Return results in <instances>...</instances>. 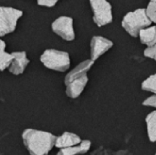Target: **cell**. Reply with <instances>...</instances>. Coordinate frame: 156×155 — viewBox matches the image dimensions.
<instances>
[{
    "label": "cell",
    "mask_w": 156,
    "mask_h": 155,
    "mask_svg": "<svg viewBox=\"0 0 156 155\" xmlns=\"http://www.w3.org/2000/svg\"><path fill=\"white\" fill-rule=\"evenodd\" d=\"M15 58L11 63L8 70L11 74L15 76H18L23 74L26 68L29 64V59L27 57V53L25 51H16L14 52Z\"/></svg>",
    "instance_id": "30bf717a"
},
{
    "label": "cell",
    "mask_w": 156,
    "mask_h": 155,
    "mask_svg": "<svg viewBox=\"0 0 156 155\" xmlns=\"http://www.w3.org/2000/svg\"><path fill=\"white\" fill-rule=\"evenodd\" d=\"M143 105L147 107H153L156 109V95H152L146 100H144L143 101Z\"/></svg>",
    "instance_id": "d6986e66"
},
{
    "label": "cell",
    "mask_w": 156,
    "mask_h": 155,
    "mask_svg": "<svg viewBox=\"0 0 156 155\" xmlns=\"http://www.w3.org/2000/svg\"><path fill=\"white\" fill-rule=\"evenodd\" d=\"M113 47V42L101 36H94L90 41V59L96 61Z\"/></svg>",
    "instance_id": "52a82bcc"
},
{
    "label": "cell",
    "mask_w": 156,
    "mask_h": 155,
    "mask_svg": "<svg viewBox=\"0 0 156 155\" xmlns=\"http://www.w3.org/2000/svg\"><path fill=\"white\" fill-rule=\"evenodd\" d=\"M22 141L30 155H48L55 147L57 137L48 132L26 129L22 132Z\"/></svg>",
    "instance_id": "6da1fadb"
},
{
    "label": "cell",
    "mask_w": 156,
    "mask_h": 155,
    "mask_svg": "<svg viewBox=\"0 0 156 155\" xmlns=\"http://www.w3.org/2000/svg\"><path fill=\"white\" fill-rule=\"evenodd\" d=\"M40 62L47 69L59 72H65L70 68L69 53L54 48L46 49L40 56Z\"/></svg>",
    "instance_id": "3957f363"
},
{
    "label": "cell",
    "mask_w": 156,
    "mask_h": 155,
    "mask_svg": "<svg viewBox=\"0 0 156 155\" xmlns=\"http://www.w3.org/2000/svg\"><path fill=\"white\" fill-rule=\"evenodd\" d=\"M155 155H156V153H155Z\"/></svg>",
    "instance_id": "7402d4cb"
},
{
    "label": "cell",
    "mask_w": 156,
    "mask_h": 155,
    "mask_svg": "<svg viewBox=\"0 0 156 155\" xmlns=\"http://www.w3.org/2000/svg\"><path fill=\"white\" fill-rule=\"evenodd\" d=\"M37 4L40 6H46V7H53L59 0H37Z\"/></svg>",
    "instance_id": "ffe728a7"
},
{
    "label": "cell",
    "mask_w": 156,
    "mask_h": 155,
    "mask_svg": "<svg viewBox=\"0 0 156 155\" xmlns=\"http://www.w3.org/2000/svg\"><path fill=\"white\" fill-rule=\"evenodd\" d=\"M93 64H94V61L91 59H87L78 64L72 70H70L65 76V79H64L65 85L69 84V82H71L72 80L76 79L81 78L83 76H87V73L90 70Z\"/></svg>",
    "instance_id": "ba28073f"
},
{
    "label": "cell",
    "mask_w": 156,
    "mask_h": 155,
    "mask_svg": "<svg viewBox=\"0 0 156 155\" xmlns=\"http://www.w3.org/2000/svg\"><path fill=\"white\" fill-rule=\"evenodd\" d=\"M152 21L146 14L145 8H138L128 12L122 18V26L132 37H139L141 30L150 26Z\"/></svg>",
    "instance_id": "7a4b0ae2"
},
{
    "label": "cell",
    "mask_w": 156,
    "mask_h": 155,
    "mask_svg": "<svg viewBox=\"0 0 156 155\" xmlns=\"http://www.w3.org/2000/svg\"><path fill=\"white\" fill-rule=\"evenodd\" d=\"M144 55L146 57V58H152L154 60L156 61V44L152 46V47H149V48H146L144 51Z\"/></svg>",
    "instance_id": "ac0fdd59"
},
{
    "label": "cell",
    "mask_w": 156,
    "mask_h": 155,
    "mask_svg": "<svg viewBox=\"0 0 156 155\" xmlns=\"http://www.w3.org/2000/svg\"><path fill=\"white\" fill-rule=\"evenodd\" d=\"M52 31L66 41L75 39V31L73 27V19L70 16H61L55 19L51 24Z\"/></svg>",
    "instance_id": "8992f818"
},
{
    "label": "cell",
    "mask_w": 156,
    "mask_h": 155,
    "mask_svg": "<svg viewBox=\"0 0 156 155\" xmlns=\"http://www.w3.org/2000/svg\"><path fill=\"white\" fill-rule=\"evenodd\" d=\"M5 42L4 40H0V69L4 71L6 69H9L11 63L15 58L14 52L8 53L5 51Z\"/></svg>",
    "instance_id": "5bb4252c"
},
{
    "label": "cell",
    "mask_w": 156,
    "mask_h": 155,
    "mask_svg": "<svg viewBox=\"0 0 156 155\" xmlns=\"http://www.w3.org/2000/svg\"><path fill=\"white\" fill-rule=\"evenodd\" d=\"M141 87L143 90L152 92L154 95H156V73L149 76L146 79H144Z\"/></svg>",
    "instance_id": "2e32d148"
},
{
    "label": "cell",
    "mask_w": 156,
    "mask_h": 155,
    "mask_svg": "<svg viewBox=\"0 0 156 155\" xmlns=\"http://www.w3.org/2000/svg\"><path fill=\"white\" fill-rule=\"evenodd\" d=\"M156 0H150V2H155Z\"/></svg>",
    "instance_id": "44dd1931"
},
{
    "label": "cell",
    "mask_w": 156,
    "mask_h": 155,
    "mask_svg": "<svg viewBox=\"0 0 156 155\" xmlns=\"http://www.w3.org/2000/svg\"><path fill=\"white\" fill-rule=\"evenodd\" d=\"M23 16V11L9 7H0V36L4 37L14 32L16 28L18 19Z\"/></svg>",
    "instance_id": "5b68a950"
},
{
    "label": "cell",
    "mask_w": 156,
    "mask_h": 155,
    "mask_svg": "<svg viewBox=\"0 0 156 155\" xmlns=\"http://www.w3.org/2000/svg\"><path fill=\"white\" fill-rule=\"evenodd\" d=\"M92 10L93 22L99 26H104L113 20L112 8L107 0H89Z\"/></svg>",
    "instance_id": "277c9868"
},
{
    "label": "cell",
    "mask_w": 156,
    "mask_h": 155,
    "mask_svg": "<svg viewBox=\"0 0 156 155\" xmlns=\"http://www.w3.org/2000/svg\"><path fill=\"white\" fill-rule=\"evenodd\" d=\"M89 82L88 76H83L81 78L76 79L66 85V94L70 99H77L79 98L81 93L83 92L84 89L86 88Z\"/></svg>",
    "instance_id": "9c48e42d"
},
{
    "label": "cell",
    "mask_w": 156,
    "mask_h": 155,
    "mask_svg": "<svg viewBox=\"0 0 156 155\" xmlns=\"http://www.w3.org/2000/svg\"><path fill=\"white\" fill-rule=\"evenodd\" d=\"M82 140L78 134L69 132H65L60 136L57 137L55 147H57L59 150H62V149L76 146L80 144Z\"/></svg>",
    "instance_id": "8fae6325"
},
{
    "label": "cell",
    "mask_w": 156,
    "mask_h": 155,
    "mask_svg": "<svg viewBox=\"0 0 156 155\" xmlns=\"http://www.w3.org/2000/svg\"><path fill=\"white\" fill-rule=\"evenodd\" d=\"M146 9V14L152 23L156 24V1L155 2H149Z\"/></svg>",
    "instance_id": "e0dca14e"
},
{
    "label": "cell",
    "mask_w": 156,
    "mask_h": 155,
    "mask_svg": "<svg viewBox=\"0 0 156 155\" xmlns=\"http://www.w3.org/2000/svg\"><path fill=\"white\" fill-rule=\"evenodd\" d=\"M139 38L141 42L147 48L156 44V26H148L139 33Z\"/></svg>",
    "instance_id": "4fadbf2b"
},
{
    "label": "cell",
    "mask_w": 156,
    "mask_h": 155,
    "mask_svg": "<svg viewBox=\"0 0 156 155\" xmlns=\"http://www.w3.org/2000/svg\"><path fill=\"white\" fill-rule=\"evenodd\" d=\"M148 138L151 143L156 142V111L149 113L145 118Z\"/></svg>",
    "instance_id": "9a60e30c"
},
{
    "label": "cell",
    "mask_w": 156,
    "mask_h": 155,
    "mask_svg": "<svg viewBox=\"0 0 156 155\" xmlns=\"http://www.w3.org/2000/svg\"><path fill=\"white\" fill-rule=\"evenodd\" d=\"M91 147V142L89 140H83L80 144L59 150L56 155H81L87 153Z\"/></svg>",
    "instance_id": "7c38bea8"
}]
</instances>
